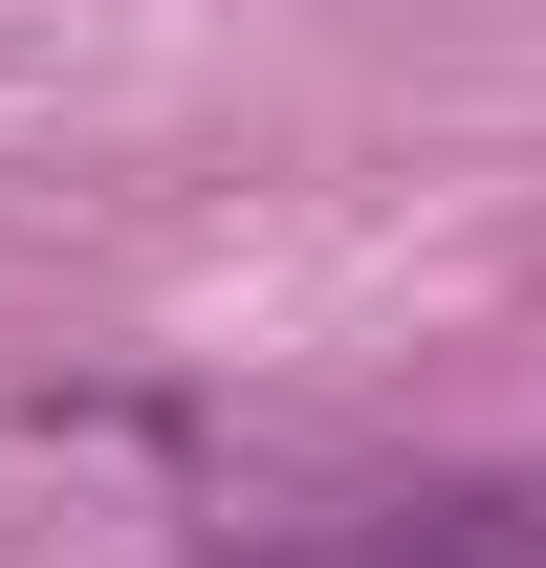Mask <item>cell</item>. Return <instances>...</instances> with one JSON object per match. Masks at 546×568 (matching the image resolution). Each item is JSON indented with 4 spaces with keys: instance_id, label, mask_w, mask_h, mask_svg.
Returning a JSON list of instances; mask_svg holds the SVG:
<instances>
[{
    "instance_id": "cell-1",
    "label": "cell",
    "mask_w": 546,
    "mask_h": 568,
    "mask_svg": "<svg viewBox=\"0 0 546 568\" xmlns=\"http://www.w3.org/2000/svg\"><path fill=\"white\" fill-rule=\"evenodd\" d=\"M198 568H546V459H394V481H263Z\"/></svg>"
}]
</instances>
